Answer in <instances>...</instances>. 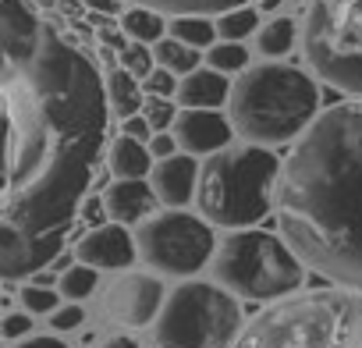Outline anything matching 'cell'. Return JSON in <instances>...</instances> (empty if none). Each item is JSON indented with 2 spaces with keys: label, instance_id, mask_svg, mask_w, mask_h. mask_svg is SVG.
Listing matches in <instances>:
<instances>
[{
  "label": "cell",
  "instance_id": "obj_25",
  "mask_svg": "<svg viewBox=\"0 0 362 348\" xmlns=\"http://www.w3.org/2000/svg\"><path fill=\"white\" fill-rule=\"evenodd\" d=\"M256 22H259L256 8L242 4V8H231V11L217 15V33H221V40H245L249 33H256Z\"/></svg>",
  "mask_w": 362,
  "mask_h": 348
},
{
  "label": "cell",
  "instance_id": "obj_5",
  "mask_svg": "<svg viewBox=\"0 0 362 348\" xmlns=\"http://www.w3.org/2000/svg\"><path fill=\"white\" fill-rule=\"evenodd\" d=\"M281 163L284 160H277V153L259 142L224 146L221 153L206 156L196 189L199 214L224 231L259 228V221L277 210Z\"/></svg>",
  "mask_w": 362,
  "mask_h": 348
},
{
  "label": "cell",
  "instance_id": "obj_18",
  "mask_svg": "<svg viewBox=\"0 0 362 348\" xmlns=\"http://www.w3.org/2000/svg\"><path fill=\"white\" fill-rule=\"evenodd\" d=\"M163 29H167V22H163V11H156V8H146V4H132L124 15H121V33L128 36V40H135V43H160L163 40Z\"/></svg>",
  "mask_w": 362,
  "mask_h": 348
},
{
  "label": "cell",
  "instance_id": "obj_14",
  "mask_svg": "<svg viewBox=\"0 0 362 348\" xmlns=\"http://www.w3.org/2000/svg\"><path fill=\"white\" fill-rule=\"evenodd\" d=\"M103 203H107L110 221L128 224V228H139L142 221H149L163 207L153 182H146V178H114L103 189Z\"/></svg>",
  "mask_w": 362,
  "mask_h": 348
},
{
  "label": "cell",
  "instance_id": "obj_32",
  "mask_svg": "<svg viewBox=\"0 0 362 348\" xmlns=\"http://www.w3.org/2000/svg\"><path fill=\"white\" fill-rule=\"evenodd\" d=\"M78 214L86 217V224H89V228H96V224H107V221H110L107 203H103V192H100V196H86V203H82V210H78Z\"/></svg>",
  "mask_w": 362,
  "mask_h": 348
},
{
  "label": "cell",
  "instance_id": "obj_33",
  "mask_svg": "<svg viewBox=\"0 0 362 348\" xmlns=\"http://www.w3.org/2000/svg\"><path fill=\"white\" fill-rule=\"evenodd\" d=\"M121 132L124 135H132V139H142V142H149L153 139V124H149V117L139 110V114H132V117H121Z\"/></svg>",
  "mask_w": 362,
  "mask_h": 348
},
{
  "label": "cell",
  "instance_id": "obj_37",
  "mask_svg": "<svg viewBox=\"0 0 362 348\" xmlns=\"http://www.w3.org/2000/svg\"><path fill=\"white\" fill-rule=\"evenodd\" d=\"M100 348H146L139 337H132V334H114V337H107Z\"/></svg>",
  "mask_w": 362,
  "mask_h": 348
},
{
  "label": "cell",
  "instance_id": "obj_13",
  "mask_svg": "<svg viewBox=\"0 0 362 348\" xmlns=\"http://www.w3.org/2000/svg\"><path fill=\"white\" fill-rule=\"evenodd\" d=\"M199 170H203L199 156L177 149V153H170V156L153 163L149 182H153V189H156L163 207H189V203H196Z\"/></svg>",
  "mask_w": 362,
  "mask_h": 348
},
{
  "label": "cell",
  "instance_id": "obj_27",
  "mask_svg": "<svg viewBox=\"0 0 362 348\" xmlns=\"http://www.w3.org/2000/svg\"><path fill=\"white\" fill-rule=\"evenodd\" d=\"M117 64L128 68L135 79H146V75L156 68V54H153L149 43H135V40H128V47L117 50Z\"/></svg>",
  "mask_w": 362,
  "mask_h": 348
},
{
  "label": "cell",
  "instance_id": "obj_28",
  "mask_svg": "<svg viewBox=\"0 0 362 348\" xmlns=\"http://www.w3.org/2000/svg\"><path fill=\"white\" fill-rule=\"evenodd\" d=\"M177 110H181V103L174 96H146V103H142V114L149 117L153 132H170L177 121Z\"/></svg>",
  "mask_w": 362,
  "mask_h": 348
},
{
  "label": "cell",
  "instance_id": "obj_22",
  "mask_svg": "<svg viewBox=\"0 0 362 348\" xmlns=\"http://www.w3.org/2000/svg\"><path fill=\"white\" fill-rule=\"evenodd\" d=\"M153 54H156V64L170 68L177 79L199 68V50L189 47V43H181L177 36H163L160 43H153Z\"/></svg>",
  "mask_w": 362,
  "mask_h": 348
},
{
  "label": "cell",
  "instance_id": "obj_16",
  "mask_svg": "<svg viewBox=\"0 0 362 348\" xmlns=\"http://www.w3.org/2000/svg\"><path fill=\"white\" fill-rule=\"evenodd\" d=\"M107 163H110L114 178H149L156 156H153L149 142L132 139V135L121 132V135L110 142V149H107Z\"/></svg>",
  "mask_w": 362,
  "mask_h": 348
},
{
  "label": "cell",
  "instance_id": "obj_21",
  "mask_svg": "<svg viewBox=\"0 0 362 348\" xmlns=\"http://www.w3.org/2000/svg\"><path fill=\"white\" fill-rule=\"evenodd\" d=\"M132 4H146L163 15H224L231 8L249 4V0H132Z\"/></svg>",
  "mask_w": 362,
  "mask_h": 348
},
{
  "label": "cell",
  "instance_id": "obj_19",
  "mask_svg": "<svg viewBox=\"0 0 362 348\" xmlns=\"http://www.w3.org/2000/svg\"><path fill=\"white\" fill-rule=\"evenodd\" d=\"M170 36H177L181 43H189L196 50H210L221 40L217 18L210 15H170Z\"/></svg>",
  "mask_w": 362,
  "mask_h": 348
},
{
  "label": "cell",
  "instance_id": "obj_15",
  "mask_svg": "<svg viewBox=\"0 0 362 348\" xmlns=\"http://www.w3.org/2000/svg\"><path fill=\"white\" fill-rule=\"evenodd\" d=\"M231 86H235V82H228V75H224V71H217V68H210V64H199L196 71L181 75L174 100H177L181 107H206V110H221V107L231 100Z\"/></svg>",
  "mask_w": 362,
  "mask_h": 348
},
{
  "label": "cell",
  "instance_id": "obj_17",
  "mask_svg": "<svg viewBox=\"0 0 362 348\" xmlns=\"http://www.w3.org/2000/svg\"><path fill=\"white\" fill-rule=\"evenodd\" d=\"M146 89L139 86V79L128 71V68H110V75H107V96H110V110L117 114V117H132V114H139L142 110V103H146V96H142Z\"/></svg>",
  "mask_w": 362,
  "mask_h": 348
},
{
  "label": "cell",
  "instance_id": "obj_2",
  "mask_svg": "<svg viewBox=\"0 0 362 348\" xmlns=\"http://www.w3.org/2000/svg\"><path fill=\"white\" fill-rule=\"evenodd\" d=\"M281 235L330 284L362 291V96L327 107L277 182Z\"/></svg>",
  "mask_w": 362,
  "mask_h": 348
},
{
  "label": "cell",
  "instance_id": "obj_29",
  "mask_svg": "<svg viewBox=\"0 0 362 348\" xmlns=\"http://www.w3.org/2000/svg\"><path fill=\"white\" fill-rule=\"evenodd\" d=\"M86 323V309L78 306V302H61L54 313H50V327L57 330V334H71V330H78Z\"/></svg>",
  "mask_w": 362,
  "mask_h": 348
},
{
  "label": "cell",
  "instance_id": "obj_36",
  "mask_svg": "<svg viewBox=\"0 0 362 348\" xmlns=\"http://www.w3.org/2000/svg\"><path fill=\"white\" fill-rule=\"evenodd\" d=\"M82 8L86 11H96V15H117L121 11V0H82Z\"/></svg>",
  "mask_w": 362,
  "mask_h": 348
},
{
  "label": "cell",
  "instance_id": "obj_11",
  "mask_svg": "<svg viewBox=\"0 0 362 348\" xmlns=\"http://www.w3.org/2000/svg\"><path fill=\"white\" fill-rule=\"evenodd\" d=\"M170 132H174L177 146L192 156H214L224 146H231V139H235L231 117L221 110H206V107H181Z\"/></svg>",
  "mask_w": 362,
  "mask_h": 348
},
{
  "label": "cell",
  "instance_id": "obj_24",
  "mask_svg": "<svg viewBox=\"0 0 362 348\" xmlns=\"http://www.w3.org/2000/svg\"><path fill=\"white\" fill-rule=\"evenodd\" d=\"M206 64L224 75H242L249 68V50L242 47V40H217L206 50Z\"/></svg>",
  "mask_w": 362,
  "mask_h": 348
},
{
  "label": "cell",
  "instance_id": "obj_26",
  "mask_svg": "<svg viewBox=\"0 0 362 348\" xmlns=\"http://www.w3.org/2000/svg\"><path fill=\"white\" fill-rule=\"evenodd\" d=\"M61 302H64V295H61V288H54V284L29 281V284L22 288V306H25L33 316H50Z\"/></svg>",
  "mask_w": 362,
  "mask_h": 348
},
{
  "label": "cell",
  "instance_id": "obj_4",
  "mask_svg": "<svg viewBox=\"0 0 362 348\" xmlns=\"http://www.w3.org/2000/svg\"><path fill=\"white\" fill-rule=\"evenodd\" d=\"M228 117L245 142H295L320 117V89L302 68L267 61L235 79Z\"/></svg>",
  "mask_w": 362,
  "mask_h": 348
},
{
  "label": "cell",
  "instance_id": "obj_12",
  "mask_svg": "<svg viewBox=\"0 0 362 348\" xmlns=\"http://www.w3.org/2000/svg\"><path fill=\"white\" fill-rule=\"evenodd\" d=\"M75 260L96 270H132V263L139 260V238L128 231V224H96L78 238Z\"/></svg>",
  "mask_w": 362,
  "mask_h": 348
},
{
  "label": "cell",
  "instance_id": "obj_8",
  "mask_svg": "<svg viewBox=\"0 0 362 348\" xmlns=\"http://www.w3.org/2000/svg\"><path fill=\"white\" fill-rule=\"evenodd\" d=\"M302 50L327 86L362 96V0H313Z\"/></svg>",
  "mask_w": 362,
  "mask_h": 348
},
{
  "label": "cell",
  "instance_id": "obj_9",
  "mask_svg": "<svg viewBox=\"0 0 362 348\" xmlns=\"http://www.w3.org/2000/svg\"><path fill=\"white\" fill-rule=\"evenodd\" d=\"M139 260L160 277H192L214 263L217 235L203 214L189 207H160L149 221L139 224Z\"/></svg>",
  "mask_w": 362,
  "mask_h": 348
},
{
  "label": "cell",
  "instance_id": "obj_7",
  "mask_svg": "<svg viewBox=\"0 0 362 348\" xmlns=\"http://www.w3.org/2000/svg\"><path fill=\"white\" fill-rule=\"evenodd\" d=\"M245 330L242 298L214 281L185 277L167 291V302L153 323L156 348H235Z\"/></svg>",
  "mask_w": 362,
  "mask_h": 348
},
{
  "label": "cell",
  "instance_id": "obj_6",
  "mask_svg": "<svg viewBox=\"0 0 362 348\" xmlns=\"http://www.w3.org/2000/svg\"><path fill=\"white\" fill-rule=\"evenodd\" d=\"M210 270L242 302H277L302 291L309 263L288 238L263 228H238L217 242Z\"/></svg>",
  "mask_w": 362,
  "mask_h": 348
},
{
  "label": "cell",
  "instance_id": "obj_10",
  "mask_svg": "<svg viewBox=\"0 0 362 348\" xmlns=\"http://www.w3.org/2000/svg\"><path fill=\"white\" fill-rule=\"evenodd\" d=\"M167 302V288L160 281L156 270L142 274V270H124L110 291L103 295V309L114 323L128 327V330H139V327H149L156 323L160 309Z\"/></svg>",
  "mask_w": 362,
  "mask_h": 348
},
{
  "label": "cell",
  "instance_id": "obj_35",
  "mask_svg": "<svg viewBox=\"0 0 362 348\" xmlns=\"http://www.w3.org/2000/svg\"><path fill=\"white\" fill-rule=\"evenodd\" d=\"M149 149H153V156H156V160H163V156L177 153L181 146H177L174 132H153V139H149Z\"/></svg>",
  "mask_w": 362,
  "mask_h": 348
},
{
  "label": "cell",
  "instance_id": "obj_3",
  "mask_svg": "<svg viewBox=\"0 0 362 348\" xmlns=\"http://www.w3.org/2000/svg\"><path fill=\"white\" fill-rule=\"evenodd\" d=\"M235 348H362V291L330 284L267 302Z\"/></svg>",
  "mask_w": 362,
  "mask_h": 348
},
{
  "label": "cell",
  "instance_id": "obj_34",
  "mask_svg": "<svg viewBox=\"0 0 362 348\" xmlns=\"http://www.w3.org/2000/svg\"><path fill=\"white\" fill-rule=\"evenodd\" d=\"M8 348H68L61 337H57V330L54 334H25V337H18V341H11Z\"/></svg>",
  "mask_w": 362,
  "mask_h": 348
},
{
  "label": "cell",
  "instance_id": "obj_31",
  "mask_svg": "<svg viewBox=\"0 0 362 348\" xmlns=\"http://www.w3.org/2000/svg\"><path fill=\"white\" fill-rule=\"evenodd\" d=\"M0 334H4L8 341H18V337L33 334V313L29 309L25 313H8L4 323H0Z\"/></svg>",
  "mask_w": 362,
  "mask_h": 348
},
{
  "label": "cell",
  "instance_id": "obj_23",
  "mask_svg": "<svg viewBox=\"0 0 362 348\" xmlns=\"http://www.w3.org/2000/svg\"><path fill=\"white\" fill-rule=\"evenodd\" d=\"M57 288H61V295H64L68 302H86V298L100 288V270L89 267V263H82V260H75L71 267L61 270Z\"/></svg>",
  "mask_w": 362,
  "mask_h": 348
},
{
  "label": "cell",
  "instance_id": "obj_20",
  "mask_svg": "<svg viewBox=\"0 0 362 348\" xmlns=\"http://www.w3.org/2000/svg\"><path fill=\"white\" fill-rule=\"evenodd\" d=\"M295 40H298V29H295L291 18H270L256 33V50L274 61V57H284L295 47Z\"/></svg>",
  "mask_w": 362,
  "mask_h": 348
},
{
  "label": "cell",
  "instance_id": "obj_30",
  "mask_svg": "<svg viewBox=\"0 0 362 348\" xmlns=\"http://www.w3.org/2000/svg\"><path fill=\"white\" fill-rule=\"evenodd\" d=\"M177 75L170 71V68H163V64H156L146 79H142V89H146V96H174L177 93Z\"/></svg>",
  "mask_w": 362,
  "mask_h": 348
},
{
  "label": "cell",
  "instance_id": "obj_1",
  "mask_svg": "<svg viewBox=\"0 0 362 348\" xmlns=\"http://www.w3.org/2000/svg\"><path fill=\"white\" fill-rule=\"evenodd\" d=\"M8 178L0 270L8 281L57 263L107 146L110 96L96 64L29 0H0Z\"/></svg>",
  "mask_w": 362,
  "mask_h": 348
},
{
  "label": "cell",
  "instance_id": "obj_38",
  "mask_svg": "<svg viewBox=\"0 0 362 348\" xmlns=\"http://www.w3.org/2000/svg\"><path fill=\"white\" fill-rule=\"evenodd\" d=\"M33 4H36L40 11H57V8H61V0H33Z\"/></svg>",
  "mask_w": 362,
  "mask_h": 348
}]
</instances>
